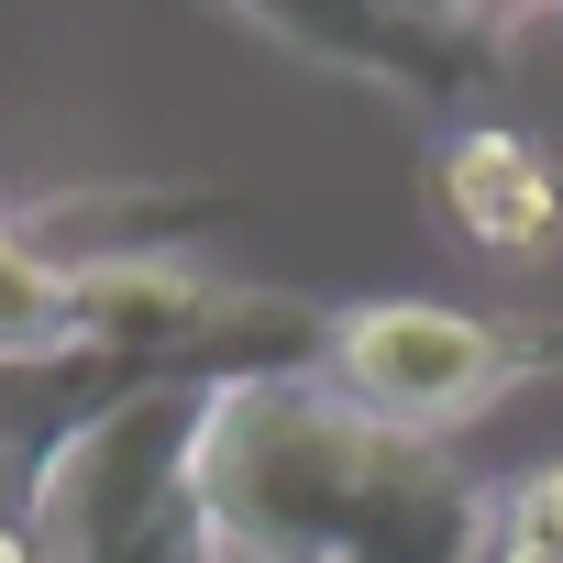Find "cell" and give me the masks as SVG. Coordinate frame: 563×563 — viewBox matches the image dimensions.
Returning <instances> with one entry per match:
<instances>
[{"label": "cell", "instance_id": "8", "mask_svg": "<svg viewBox=\"0 0 563 563\" xmlns=\"http://www.w3.org/2000/svg\"><path fill=\"white\" fill-rule=\"evenodd\" d=\"M0 563H34V530L23 519H0Z\"/></svg>", "mask_w": 563, "mask_h": 563}, {"label": "cell", "instance_id": "3", "mask_svg": "<svg viewBox=\"0 0 563 563\" xmlns=\"http://www.w3.org/2000/svg\"><path fill=\"white\" fill-rule=\"evenodd\" d=\"M552 376L541 321H486V310H442V299H365L332 310V354L321 387L409 442H442L464 420H486L508 387Z\"/></svg>", "mask_w": 563, "mask_h": 563}, {"label": "cell", "instance_id": "1", "mask_svg": "<svg viewBox=\"0 0 563 563\" xmlns=\"http://www.w3.org/2000/svg\"><path fill=\"white\" fill-rule=\"evenodd\" d=\"M210 519L232 563H497L486 486L321 376L232 387L210 420Z\"/></svg>", "mask_w": 563, "mask_h": 563}, {"label": "cell", "instance_id": "6", "mask_svg": "<svg viewBox=\"0 0 563 563\" xmlns=\"http://www.w3.org/2000/svg\"><path fill=\"white\" fill-rule=\"evenodd\" d=\"M431 221L475 254L530 265V254L563 243V155L508 133V122H464V133L431 144Z\"/></svg>", "mask_w": 563, "mask_h": 563}, {"label": "cell", "instance_id": "11", "mask_svg": "<svg viewBox=\"0 0 563 563\" xmlns=\"http://www.w3.org/2000/svg\"><path fill=\"white\" fill-rule=\"evenodd\" d=\"M0 243H12V210H0Z\"/></svg>", "mask_w": 563, "mask_h": 563}, {"label": "cell", "instance_id": "10", "mask_svg": "<svg viewBox=\"0 0 563 563\" xmlns=\"http://www.w3.org/2000/svg\"><path fill=\"white\" fill-rule=\"evenodd\" d=\"M530 34H563V12H530Z\"/></svg>", "mask_w": 563, "mask_h": 563}, {"label": "cell", "instance_id": "2", "mask_svg": "<svg viewBox=\"0 0 563 563\" xmlns=\"http://www.w3.org/2000/svg\"><path fill=\"white\" fill-rule=\"evenodd\" d=\"M232 387L177 376L122 409H100L45 475H34V563H232L210 519V420Z\"/></svg>", "mask_w": 563, "mask_h": 563}, {"label": "cell", "instance_id": "5", "mask_svg": "<svg viewBox=\"0 0 563 563\" xmlns=\"http://www.w3.org/2000/svg\"><path fill=\"white\" fill-rule=\"evenodd\" d=\"M243 232V188L210 177H89L34 210H12V243L56 276H133V265H199V243Z\"/></svg>", "mask_w": 563, "mask_h": 563}, {"label": "cell", "instance_id": "7", "mask_svg": "<svg viewBox=\"0 0 563 563\" xmlns=\"http://www.w3.org/2000/svg\"><path fill=\"white\" fill-rule=\"evenodd\" d=\"M508 541H541V552H563V464H530V475L508 486Z\"/></svg>", "mask_w": 563, "mask_h": 563}, {"label": "cell", "instance_id": "4", "mask_svg": "<svg viewBox=\"0 0 563 563\" xmlns=\"http://www.w3.org/2000/svg\"><path fill=\"white\" fill-rule=\"evenodd\" d=\"M243 23L265 45L310 56V67L376 78L420 111H453V100L497 89L508 45L530 34V12H475V0H243Z\"/></svg>", "mask_w": 563, "mask_h": 563}, {"label": "cell", "instance_id": "9", "mask_svg": "<svg viewBox=\"0 0 563 563\" xmlns=\"http://www.w3.org/2000/svg\"><path fill=\"white\" fill-rule=\"evenodd\" d=\"M497 563H563V552H541V541H508V530H497Z\"/></svg>", "mask_w": 563, "mask_h": 563}]
</instances>
